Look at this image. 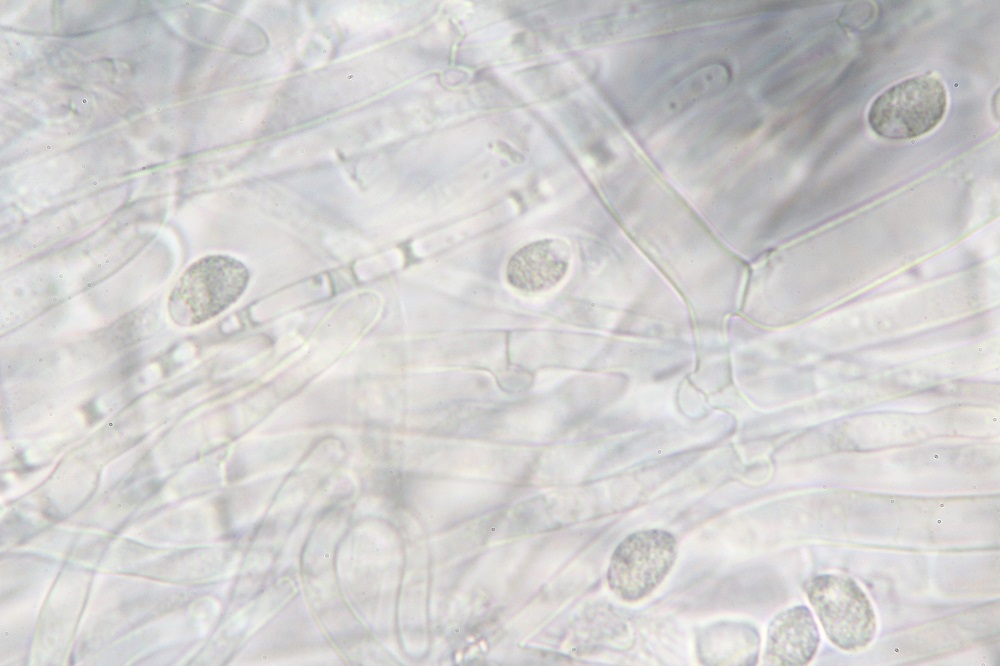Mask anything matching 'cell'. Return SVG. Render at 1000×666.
Returning <instances> with one entry per match:
<instances>
[{
	"mask_svg": "<svg viewBox=\"0 0 1000 666\" xmlns=\"http://www.w3.org/2000/svg\"><path fill=\"white\" fill-rule=\"evenodd\" d=\"M250 272L228 255H207L188 266L176 281L168 301L175 323L193 326L215 317L246 290Z\"/></svg>",
	"mask_w": 1000,
	"mask_h": 666,
	"instance_id": "cell-1",
	"label": "cell"
},
{
	"mask_svg": "<svg viewBox=\"0 0 1000 666\" xmlns=\"http://www.w3.org/2000/svg\"><path fill=\"white\" fill-rule=\"evenodd\" d=\"M945 85L932 74H920L900 81L871 103L868 123L878 136L907 140L931 132L947 109Z\"/></svg>",
	"mask_w": 1000,
	"mask_h": 666,
	"instance_id": "cell-2",
	"label": "cell"
},
{
	"mask_svg": "<svg viewBox=\"0 0 1000 666\" xmlns=\"http://www.w3.org/2000/svg\"><path fill=\"white\" fill-rule=\"evenodd\" d=\"M805 592L833 644L857 651L871 642L876 616L868 597L851 577L818 575L806 583Z\"/></svg>",
	"mask_w": 1000,
	"mask_h": 666,
	"instance_id": "cell-3",
	"label": "cell"
},
{
	"mask_svg": "<svg viewBox=\"0 0 1000 666\" xmlns=\"http://www.w3.org/2000/svg\"><path fill=\"white\" fill-rule=\"evenodd\" d=\"M677 557L675 537L650 529L627 536L611 556L607 581L622 600L638 601L664 580Z\"/></svg>",
	"mask_w": 1000,
	"mask_h": 666,
	"instance_id": "cell-4",
	"label": "cell"
},
{
	"mask_svg": "<svg viewBox=\"0 0 1000 666\" xmlns=\"http://www.w3.org/2000/svg\"><path fill=\"white\" fill-rule=\"evenodd\" d=\"M571 262L570 245L546 238L518 249L506 266V279L513 288L541 293L556 287L566 276Z\"/></svg>",
	"mask_w": 1000,
	"mask_h": 666,
	"instance_id": "cell-5",
	"label": "cell"
},
{
	"mask_svg": "<svg viewBox=\"0 0 1000 666\" xmlns=\"http://www.w3.org/2000/svg\"><path fill=\"white\" fill-rule=\"evenodd\" d=\"M820 642L818 626L806 606L779 613L769 624L764 664L799 666L811 661Z\"/></svg>",
	"mask_w": 1000,
	"mask_h": 666,
	"instance_id": "cell-6",
	"label": "cell"
},
{
	"mask_svg": "<svg viewBox=\"0 0 1000 666\" xmlns=\"http://www.w3.org/2000/svg\"><path fill=\"white\" fill-rule=\"evenodd\" d=\"M698 647L706 664L748 665L757 659L759 636L744 623H718L703 632Z\"/></svg>",
	"mask_w": 1000,
	"mask_h": 666,
	"instance_id": "cell-7",
	"label": "cell"
},
{
	"mask_svg": "<svg viewBox=\"0 0 1000 666\" xmlns=\"http://www.w3.org/2000/svg\"><path fill=\"white\" fill-rule=\"evenodd\" d=\"M728 72L721 65H712L695 72L675 87L665 100L667 111H680L699 99L721 91L728 82Z\"/></svg>",
	"mask_w": 1000,
	"mask_h": 666,
	"instance_id": "cell-8",
	"label": "cell"
}]
</instances>
